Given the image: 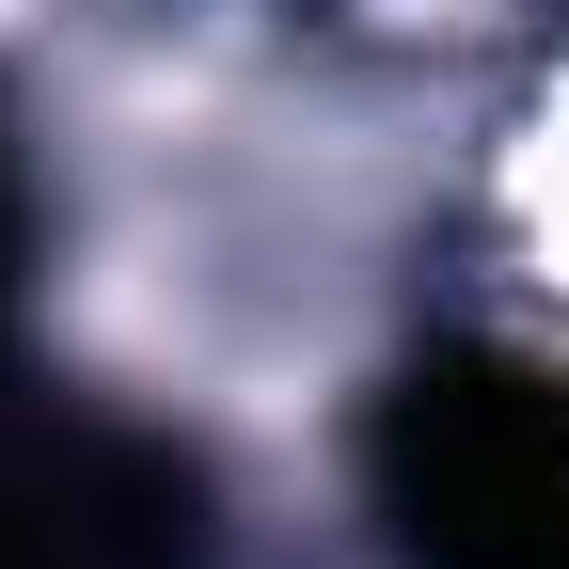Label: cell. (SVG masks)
<instances>
[{
  "mask_svg": "<svg viewBox=\"0 0 569 569\" xmlns=\"http://www.w3.org/2000/svg\"><path fill=\"white\" fill-rule=\"evenodd\" d=\"M396 569H569V380L522 348H411L365 411Z\"/></svg>",
  "mask_w": 569,
  "mask_h": 569,
  "instance_id": "cell-1",
  "label": "cell"
},
{
  "mask_svg": "<svg viewBox=\"0 0 569 569\" xmlns=\"http://www.w3.org/2000/svg\"><path fill=\"white\" fill-rule=\"evenodd\" d=\"M32 190L0 159V569H206V475L127 411H80L17 348Z\"/></svg>",
  "mask_w": 569,
  "mask_h": 569,
  "instance_id": "cell-2",
  "label": "cell"
}]
</instances>
